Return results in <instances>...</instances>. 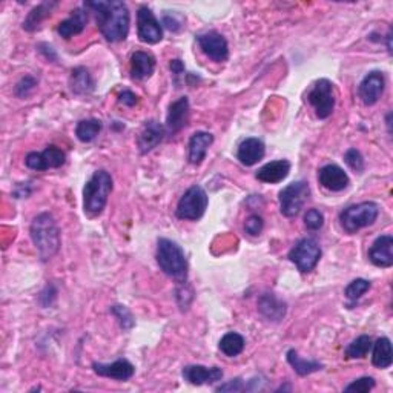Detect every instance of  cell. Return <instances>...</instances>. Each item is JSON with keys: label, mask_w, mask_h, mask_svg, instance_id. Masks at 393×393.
<instances>
[{"label": "cell", "mask_w": 393, "mask_h": 393, "mask_svg": "<svg viewBox=\"0 0 393 393\" xmlns=\"http://www.w3.org/2000/svg\"><path fill=\"white\" fill-rule=\"evenodd\" d=\"M85 8L94 13L100 33L108 42H123L130 34L131 15L126 4L120 0H95L86 2Z\"/></svg>", "instance_id": "obj_1"}, {"label": "cell", "mask_w": 393, "mask_h": 393, "mask_svg": "<svg viewBox=\"0 0 393 393\" xmlns=\"http://www.w3.org/2000/svg\"><path fill=\"white\" fill-rule=\"evenodd\" d=\"M31 240L42 261L51 260L60 249V230L54 216L48 212L39 214L31 223Z\"/></svg>", "instance_id": "obj_2"}, {"label": "cell", "mask_w": 393, "mask_h": 393, "mask_svg": "<svg viewBox=\"0 0 393 393\" xmlns=\"http://www.w3.org/2000/svg\"><path fill=\"white\" fill-rule=\"evenodd\" d=\"M157 263L167 277L174 278L180 284H186L188 260L181 246L172 240L160 238L157 243Z\"/></svg>", "instance_id": "obj_3"}, {"label": "cell", "mask_w": 393, "mask_h": 393, "mask_svg": "<svg viewBox=\"0 0 393 393\" xmlns=\"http://www.w3.org/2000/svg\"><path fill=\"white\" fill-rule=\"evenodd\" d=\"M112 191V177L106 171H95L83 189V207L90 215H99L105 209Z\"/></svg>", "instance_id": "obj_4"}, {"label": "cell", "mask_w": 393, "mask_h": 393, "mask_svg": "<svg viewBox=\"0 0 393 393\" xmlns=\"http://www.w3.org/2000/svg\"><path fill=\"white\" fill-rule=\"evenodd\" d=\"M380 215V206L373 202L352 205L340 214L341 228L347 234H355L359 229L372 226Z\"/></svg>", "instance_id": "obj_5"}, {"label": "cell", "mask_w": 393, "mask_h": 393, "mask_svg": "<svg viewBox=\"0 0 393 393\" xmlns=\"http://www.w3.org/2000/svg\"><path fill=\"white\" fill-rule=\"evenodd\" d=\"M309 197L310 188L308 181L300 180L287 184L286 188L280 191V211L287 219H294L301 212Z\"/></svg>", "instance_id": "obj_6"}, {"label": "cell", "mask_w": 393, "mask_h": 393, "mask_svg": "<svg viewBox=\"0 0 393 393\" xmlns=\"http://www.w3.org/2000/svg\"><path fill=\"white\" fill-rule=\"evenodd\" d=\"M209 198L202 186H192L181 195L180 202L175 209V215L180 220H200L205 215Z\"/></svg>", "instance_id": "obj_7"}, {"label": "cell", "mask_w": 393, "mask_h": 393, "mask_svg": "<svg viewBox=\"0 0 393 393\" xmlns=\"http://www.w3.org/2000/svg\"><path fill=\"white\" fill-rule=\"evenodd\" d=\"M289 260L303 274H308V272L314 270L322 260V247L314 238H303L289 252Z\"/></svg>", "instance_id": "obj_8"}, {"label": "cell", "mask_w": 393, "mask_h": 393, "mask_svg": "<svg viewBox=\"0 0 393 393\" xmlns=\"http://www.w3.org/2000/svg\"><path fill=\"white\" fill-rule=\"evenodd\" d=\"M308 100L315 109V114L318 118H329L332 116L335 108V88L331 80L319 78L312 86V90L308 95Z\"/></svg>", "instance_id": "obj_9"}, {"label": "cell", "mask_w": 393, "mask_h": 393, "mask_svg": "<svg viewBox=\"0 0 393 393\" xmlns=\"http://www.w3.org/2000/svg\"><path fill=\"white\" fill-rule=\"evenodd\" d=\"M67 162V154L60 148L48 146L42 152H29L25 158V165L33 171H46L51 167H60Z\"/></svg>", "instance_id": "obj_10"}, {"label": "cell", "mask_w": 393, "mask_h": 393, "mask_svg": "<svg viewBox=\"0 0 393 393\" xmlns=\"http://www.w3.org/2000/svg\"><path fill=\"white\" fill-rule=\"evenodd\" d=\"M137 34L143 43L149 45H156L163 39L162 25L148 6H142L137 13Z\"/></svg>", "instance_id": "obj_11"}, {"label": "cell", "mask_w": 393, "mask_h": 393, "mask_svg": "<svg viewBox=\"0 0 393 393\" xmlns=\"http://www.w3.org/2000/svg\"><path fill=\"white\" fill-rule=\"evenodd\" d=\"M197 42L200 50L203 51L214 62H226L229 57V45L228 40L224 39L216 31H207V33L198 34Z\"/></svg>", "instance_id": "obj_12"}, {"label": "cell", "mask_w": 393, "mask_h": 393, "mask_svg": "<svg viewBox=\"0 0 393 393\" xmlns=\"http://www.w3.org/2000/svg\"><path fill=\"white\" fill-rule=\"evenodd\" d=\"M386 88V78L381 71H372L363 78V82L359 83V99L363 100L366 106H372L376 102L381 99Z\"/></svg>", "instance_id": "obj_13"}, {"label": "cell", "mask_w": 393, "mask_h": 393, "mask_svg": "<svg viewBox=\"0 0 393 393\" xmlns=\"http://www.w3.org/2000/svg\"><path fill=\"white\" fill-rule=\"evenodd\" d=\"M189 122V100L188 97H180L170 105L166 116V134H179Z\"/></svg>", "instance_id": "obj_14"}, {"label": "cell", "mask_w": 393, "mask_h": 393, "mask_svg": "<svg viewBox=\"0 0 393 393\" xmlns=\"http://www.w3.org/2000/svg\"><path fill=\"white\" fill-rule=\"evenodd\" d=\"M318 181L327 191L340 192L350 184L349 175L338 165H326L318 172Z\"/></svg>", "instance_id": "obj_15"}, {"label": "cell", "mask_w": 393, "mask_h": 393, "mask_svg": "<svg viewBox=\"0 0 393 393\" xmlns=\"http://www.w3.org/2000/svg\"><path fill=\"white\" fill-rule=\"evenodd\" d=\"M183 378L192 386H203V384H214L221 381L223 371L220 367H205V366H186L183 368Z\"/></svg>", "instance_id": "obj_16"}, {"label": "cell", "mask_w": 393, "mask_h": 393, "mask_svg": "<svg viewBox=\"0 0 393 393\" xmlns=\"http://www.w3.org/2000/svg\"><path fill=\"white\" fill-rule=\"evenodd\" d=\"M92 368L99 376H105V378L117 380V381L131 380L135 373V367L125 358H120L111 364L94 363Z\"/></svg>", "instance_id": "obj_17"}, {"label": "cell", "mask_w": 393, "mask_h": 393, "mask_svg": "<svg viewBox=\"0 0 393 393\" xmlns=\"http://www.w3.org/2000/svg\"><path fill=\"white\" fill-rule=\"evenodd\" d=\"M165 135H166V127L156 122V120H149V122L144 123L137 140L142 154H148V152H151L152 149H156L158 144L163 142Z\"/></svg>", "instance_id": "obj_18"}, {"label": "cell", "mask_w": 393, "mask_h": 393, "mask_svg": "<svg viewBox=\"0 0 393 393\" xmlns=\"http://www.w3.org/2000/svg\"><path fill=\"white\" fill-rule=\"evenodd\" d=\"M368 260L378 268H390L393 264V237L381 235L376 238L368 251Z\"/></svg>", "instance_id": "obj_19"}, {"label": "cell", "mask_w": 393, "mask_h": 393, "mask_svg": "<svg viewBox=\"0 0 393 393\" xmlns=\"http://www.w3.org/2000/svg\"><path fill=\"white\" fill-rule=\"evenodd\" d=\"M258 312L269 322H282L286 317L287 304L275 294H263L258 298Z\"/></svg>", "instance_id": "obj_20"}, {"label": "cell", "mask_w": 393, "mask_h": 393, "mask_svg": "<svg viewBox=\"0 0 393 393\" xmlns=\"http://www.w3.org/2000/svg\"><path fill=\"white\" fill-rule=\"evenodd\" d=\"M264 154H266V148H264V143L260 139H246L242 142V144L238 146L237 158L240 160V163L244 166H254L263 160Z\"/></svg>", "instance_id": "obj_21"}, {"label": "cell", "mask_w": 393, "mask_h": 393, "mask_svg": "<svg viewBox=\"0 0 393 393\" xmlns=\"http://www.w3.org/2000/svg\"><path fill=\"white\" fill-rule=\"evenodd\" d=\"M289 172H291V162H287V160H275V162L261 166L260 170L256 171L255 177L263 183L275 184L283 181L289 175Z\"/></svg>", "instance_id": "obj_22"}, {"label": "cell", "mask_w": 393, "mask_h": 393, "mask_svg": "<svg viewBox=\"0 0 393 393\" xmlns=\"http://www.w3.org/2000/svg\"><path fill=\"white\" fill-rule=\"evenodd\" d=\"M214 143V135L211 132L198 131L192 134L189 139V163L191 165H200L205 160L207 149Z\"/></svg>", "instance_id": "obj_23"}, {"label": "cell", "mask_w": 393, "mask_h": 393, "mask_svg": "<svg viewBox=\"0 0 393 393\" xmlns=\"http://www.w3.org/2000/svg\"><path fill=\"white\" fill-rule=\"evenodd\" d=\"M86 23H88V13L83 10V8H76L74 11H71V15L67 20L60 22L57 33L63 39L69 40L71 37L83 33V29L86 28Z\"/></svg>", "instance_id": "obj_24"}, {"label": "cell", "mask_w": 393, "mask_h": 393, "mask_svg": "<svg viewBox=\"0 0 393 393\" xmlns=\"http://www.w3.org/2000/svg\"><path fill=\"white\" fill-rule=\"evenodd\" d=\"M156 71V59L149 53L135 51L131 55V77L134 80L149 78Z\"/></svg>", "instance_id": "obj_25"}, {"label": "cell", "mask_w": 393, "mask_h": 393, "mask_svg": "<svg viewBox=\"0 0 393 393\" xmlns=\"http://www.w3.org/2000/svg\"><path fill=\"white\" fill-rule=\"evenodd\" d=\"M69 86H71V91L74 94L86 95L94 91L95 82H94L92 76L90 74V71L83 67H78L76 69H72V72H71Z\"/></svg>", "instance_id": "obj_26"}, {"label": "cell", "mask_w": 393, "mask_h": 393, "mask_svg": "<svg viewBox=\"0 0 393 393\" xmlns=\"http://www.w3.org/2000/svg\"><path fill=\"white\" fill-rule=\"evenodd\" d=\"M373 352H372V363L375 367L380 368H387L393 363V350H392V343L386 336L378 338L372 344Z\"/></svg>", "instance_id": "obj_27"}, {"label": "cell", "mask_w": 393, "mask_h": 393, "mask_svg": "<svg viewBox=\"0 0 393 393\" xmlns=\"http://www.w3.org/2000/svg\"><path fill=\"white\" fill-rule=\"evenodd\" d=\"M287 363L292 366L294 371L298 373L300 376H308L310 373H315L318 371H322L323 364L318 363L315 359H304L298 355V352L295 349L287 350Z\"/></svg>", "instance_id": "obj_28"}, {"label": "cell", "mask_w": 393, "mask_h": 393, "mask_svg": "<svg viewBox=\"0 0 393 393\" xmlns=\"http://www.w3.org/2000/svg\"><path fill=\"white\" fill-rule=\"evenodd\" d=\"M55 6H57V2H43L33 8L31 13L28 14V18L25 19V22H23V29L29 31V33L31 31L39 29L40 25H42V22L46 18H50Z\"/></svg>", "instance_id": "obj_29"}, {"label": "cell", "mask_w": 393, "mask_h": 393, "mask_svg": "<svg viewBox=\"0 0 393 393\" xmlns=\"http://www.w3.org/2000/svg\"><path fill=\"white\" fill-rule=\"evenodd\" d=\"M219 346H220V350L223 352L224 355L234 358V357H238L244 350L246 341H244V338L240 333H237V332H228L220 340Z\"/></svg>", "instance_id": "obj_30"}, {"label": "cell", "mask_w": 393, "mask_h": 393, "mask_svg": "<svg viewBox=\"0 0 393 393\" xmlns=\"http://www.w3.org/2000/svg\"><path fill=\"white\" fill-rule=\"evenodd\" d=\"M103 130V123L97 118H88L82 120V122L77 123L76 127V135L80 142L90 143L92 142Z\"/></svg>", "instance_id": "obj_31"}, {"label": "cell", "mask_w": 393, "mask_h": 393, "mask_svg": "<svg viewBox=\"0 0 393 393\" xmlns=\"http://www.w3.org/2000/svg\"><path fill=\"white\" fill-rule=\"evenodd\" d=\"M372 349V338L368 335H361L357 340L352 341L349 346L344 350V355L349 359L364 358Z\"/></svg>", "instance_id": "obj_32"}, {"label": "cell", "mask_w": 393, "mask_h": 393, "mask_svg": "<svg viewBox=\"0 0 393 393\" xmlns=\"http://www.w3.org/2000/svg\"><path fill=\"white\" fill-rule=\"evenodd\" d=\"M368 289H371V282H367L364 278H357L344 289V295H346L347 300L357 301L368 291Z\"/></svg>", "instance_id": "obj_33"}, {"label": "cell", "mask_w": 393, "mask_h": 393, "mask_svg": "<svg viewBox=\"0 0 393 393\" xmlns=\"http://www.w3.org/2000/svg\"><path fill=\"white\" fill-rule=\"evenodd\" d=\"M111 312H112V315H114L118 319V323H120V326H122L123 331H130V329L134 327L135 319L131 314V310L127 309L126 306H122V304H116V306L111 308Z\"/></svg>", "instance_id": "obj_34"}, {"label": "cell", "mask_w": 393, "mask_h": 393, "mask_svg": "<svg viewBox=\"0 0 393 393\" xmlns=\"http://www.w3.org/2000/svg\"><path fill=\"white\" fill-rule=\"evenodd\" d=\"M36 86H37V78L33 77V76H25V77L19 80L18 85H15L14 92H15V95H18V97L25 99L36 90Z\"/></svg>", "instance_id": "obj_35"}, {"label": "cell", "mask_w": 393, "mask_h": 393, "mask_svg": "<svg viewBox=\"0 0 393 393\" xmlns=\"http://www.w3.org/2000/svg\"><path fill=\"white\" fill-rule=\"evenodd\" d=\"M344 162L355 172H363L364 171V158L361 156V152L355 148H350L346 154H344Z\"/></svg>", "instance_id": "obj_36"}, {"label": "cell", "mask_w": 393, "mask_h": 393, "mask_svg": "<svg viewBox=\"0 0 393 393\" xmlns=\"http://www.w3.org/2000/svg\"><path fill=\"white\" fill-rule=\"evenodd\" d=\"M163 25L172 33H179L184 27V18L177 11H166L163 14Z\"/></svg>", "instance_id": "obj_37"}, {"label": "cell", "mask_w": 393, "mask_h": 393, "mask_svg": "<svg viewBox=\"0 0 393 393\" xmlns=\"http://www.w3.org/2000/svg\"><path fill=\"white\" fill-rule=\"evenodd\" d=\"M304 224L309 230H319L324 226V215L318 209H309L304 215Z\"/></svg>", "instance_id": "obj_38"}, {"label": "cell", "mask_w": 393, "mask_h": 393, "mask_svg": "<svg viewBox=\"0 0 393 393\" xmlns=\"http://www.w3.org/2000/svg\"><path fill=\"white\" fill-rule=\"evenodd\" d=\"M263 228H264V220H263V216H261V215L252 214V215L247 216V220H246V223H244L246 234H249V235H252V237H256V235H260V234H261Z\"/></svg>", "instance_id": "obj_39"}, {"label": "cell", "mask_w": 393, "mask_h": 393, "mask_svg": "<svg viewBox=\"0 0 393 393\" xmlns=\"http://www.w3.org/2000/svg\"><path fill=\"white\" fill-rule=\"evenodd\" d=\"M375 387V380L371 378V376H363V378L355 380L354 382H350L349 386L344 387V392H371Z\"/></svg>", "instance_id": "obj_40"}, {"label": "cell", "mask_w": 393, "mask_h": 393, "mask_svg": "<svg viewBox=\"0 0 393 393\" xmlns=\"http://www.w3.org/2000/svg\"><path fill=\"white\" fill-rule=\"evenodd\" d=\"M246 386L242 378H235L230 380L226 384H221L220 387H216V392H242L244 390Z\"/></svg>", "instance_id": "obj_41"}, {"label": "cell", "mask_w": 393, "mask_h": 393, "mask_svg": "<svg viewBox=\"0 0 393 393\" xmlns=\"http://www.w3.org/2000/svg\"><path fill=\"white\" fill-rule=\"evenodd\" d=\"M118 102L122 103V105H125V106L132 108V106L137 105L139 97L132 91H123L122 94L118 95Z\"/></svg>", "instance_id": "obj_42"}, {"label": "cell", "mask_w": 393, "mask_h": 393, "mask_svg": "<svg viewBox=\"0 0 393 393\" xmlns=\"http://www.w3.org/2000/svg\"><path fill=\"white\" fill-rule=\"evenodd\" d=\"M39 50H40V53L45 55L48 60H57V54H55L54 48L51 45L42 43V45H39Z\"/></svg>", "instance_id": "obj_43"}, {"label": "cell", "mask_w": 393, "mask_h": 393, "mask_svg": "<svg viewBox=\"0 0 393 393\" xmlns=\"http://www.w3.org/2000/svg\"><path fill=\"white\" fill-rule=\"evenodd\" d=\"M170 68H171V71L174 72L175 76H181L183 72H184V65H183V62H181V60H179V59L171 60V63H170Z\"/></svg>", "instance_id": "obj_44"}, {"label": "cell", "mask_w": 393, "mask_h": 393, "mask_svg": "<svg viewBox=\"0 0 393 393\" xmlns=\"http://www.w3.org/2000/svg\"><path fill=\"white\" fill-rule=\"evenodd\" d=\"M392 31H389V34H387V50L389 53H392Z\"/></svg>", "instance_id": "obj_45"}]
</instances>
